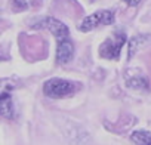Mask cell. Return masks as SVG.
Instances as JSON below:
<instances>
[{
	"label": "cell",
	"mask_w": 151,
	"mask_h": 145,
	"mask_svg": "<svg viewBox=\"0 0 151 145\" xmlns=\"http://www.w3.org/2000/svg\"><path fill=\"white\" fill-rule=\"evenodd\" d=\"M74 90H76V85L64 79H50L45 83L43 88L45 95L49 98H64L74 93Z\"/></svg>",
	"instance_id": "1"
},
{
	"label": "cell",
	"mask_w": 151,
	"mask_h": 145,
	"mask_svg": "<svg viewBox=\"0 0 151 145\" xmlns=\"http://www.w3.org/2000/svg\"><path fill=\"white\" fill-rule=\"evenodd\" d=\"M113 22H114V14L111 11H98V12L86 17L80 22L79 30L83 33H88V31L96 28L98 25H111Z\"/></svg>",
	"instance_id": "2"
},
{
	"label": "cell",
	"mask_w": 151,
	"mask_h": 145,
	"mask_svg": "<svg viewBox=\"0 0 151 145\" xmlns=\"http://www.w3.org/2000/svg\"><path fill=\"white\" fill-rule=\"evenodd\" d=\"M124 42H126L124 33H116L113 39H108L107 42H104L101 45L99 55L107 59H119L120 50H122V46L124 45Z\"/></svg>",
	"instance_id": "3"
},
{
	"label": "cell",
	"mask_w": 151,
	"mask_h": 145,
	"mask_svg": "<svg viewBox=\"0 0 151 145\" xmlns=\"http://www.w3.org/2000/svg\"><path fill=\"white\" fill-rule=\"evenodd\" d=\"M37 25H39V27H46V28H49L50 33L56 37L58 42L65 40V39H70L68 27H67L64 22H61L59 19H56V18H52V17L45 18V19H43L42 22H39Z\"/></svg>",
	"instance_id": "4"
},
{
	"label": "cell",
	"mask_w": 151,
	"mask_h": 145,
	"mask_svg": "<svg viewBox=\"0 0 151 145\" xmlns=\"http://www.w3.org/2000/svg\"><path fill=\"white\" fill-rule=\"evenodd\" d=\"M74 56V45L71 43L70 39L58 42L56 47V62L59 64H68Z\"/></svg>",
	"instance_id": "5"
},
{
	"label": "cell",
	"mask_w": 151,
	"mask_h": 145,
	"mask_svg": "<svg viewBox=\"0 0 151 145\" xmlns=\"http://www.w3.org/2000/svg\"><path fill=\"white\" fill-rule=\"evenodd\" d=\"M0 113L5 118H12L14 117V104H12V98L9 96V93L3 92L2 98H0Z\"/></svg>",
	"instance_id": "6"
},
{
	"label": "cell",
	"mask_w": 151,
	"mask_h": 145,
	"mask_svg": "<svg viewBox=\"0 0 151 145\" xmlns=\"http://www.w3.org/2000/svg\"><path fill=\"white\" fill-rule=\"evenodd\" d=\"M151 40V36H148V34H144V36H135L133 39H130V43H129V53H127V56L129 58H132L147 42H150Z\"/></svg>",
	"instance_id": "7"
},
{
	"label": "cell",
	"mask_w": 151,
	"mask_h": 145,
	"mask_svg": "<svg viewBox=\"0 0 151 145\" xmlns=\"http://www.w3.org/2000/svg\"><path fill=\"white\" fill-rule=\"evenodd\" d=\"M130 141L135 144H151V133L145 130H138L130 135Z\"/></svg>",
	"instance_id": "8"
},
{
	"label": "cell",
	"mask_w": 151,
	"mask_h": 145,
	"mask_svg": "<svg viewBox=\"0 0 151 145\" xmlns=\"http://www.w3.org/2000/svg\"><path fill=\"white\" fill-rule=\"evenodd\" d=\"M127 85H129V88H135V89H147V86H148V82H147V79L144 77V76H135V77H132V79H127Z\"/></svg>",
	"instance_id": "9"
},
{
	"label": "cell",
	"mask_w": 151,
	"mask_h": 145,
	"mask_svg": "<svg viewBox=\"0 0 151 145\" xmlns=\"http://www.w3.org/2000/svg\"><path fill=\"white\" fill-rule=\"evenodd\" d=\"M14 6L17 11H22L28 8V0H14Z\"/></svg>",
	"instance_id": "10"
},
{
	"label": "cell",
	"mask_w": 151,
	"mask_h": 145,
	"mask_svg": "<svg viewBox=\"0 0 151 145\" xmlns=\"http://www.w3.org/2000/svg\"><path fill=\"white\" fill-rule=\"evenodd\" d=\"M123 2H126L127 5H130V6H136L141 0H123Z\"/></svg>",
	"instance_id": "11"
}]
</instances>
